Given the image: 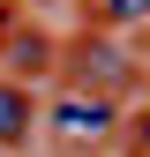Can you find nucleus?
I'll return each mask as SVG.
<instances>
[{
  "label": "nucleus",
  "instance_id": "7",
  "mask_svg": "<svg viewBox=\"0 0 150 157\" xmlns=\"http://www.w3.org/2000/svg\"><path fill=\"white\" fill-rule=\"evenodd\" d=\"M0 157H8V150H0Z\"/></svg>",
  "mask_w": 150,
  "mask_h": 157
},
{
  "label": "nucleus",
  "instance_id": "4",
  "mask_svg": "<svg viewBox=\"0 0 150 157\" xmlns=\"http://www.w3.org/2000/svg\"><path fill=\"white\" fill-rule=\"evenodd\" d=\"M105 23H135V15H150V0H98Z\"/></svg>",
  "mask_w": 150,
  "mask_h": 157
},
{
  "label": "nucleus",
  "instance_id": "1",
  "mask_svg": "<svg viewBox=\"0 0 150 157\" xmlns=\"http://www.w3.org/2000/svg\"><path fill=\"white\" fill-rule=\"evenodd\" d=\"M75 75H83L75 90L112 97V90H128V82H135V52H128L112 30H98V37H83V45H75Z\"/></svg>",
  "mask_w": 150,
  "mask_h": 157
},
{
  "label": "nucleus",
  "instance_id": "3",
  "mask_svg": "<svg viewBox=\"0 0 150 157\" xmlns=\"http://www.w3.org/2000/svg\"><path fill=\"white\" fill-rule=\"evenodd\" d=\"M30 127H38V97H30V82H0V150H23L30 142Z\"/></svg>",
  "mask_w": 150,
  "mask_h": 157
},
{
  "label": "nucleus",
  "instance_id": "5",
  "mask_svg": "<svg viewBox=\"0 0 150 157\" xmlns=\"http://www.w3.org/2000/svg\"><path fill=\"white\" fill-rule=\"evenodd\" d=\"M8 60L30 75V67H45V45H38V37H23V45H8Z\"/></svg>",
  "mask_w": 150,
  "mask_h": 157
},
{
  "label": "nucleus",
  "instance_id": "2",
  "mask_svg": "<svg viewBox=\"0 0 150 157\" xmlns=\"http://www.w3.org/2000/svg\"><path fill=\"white\" fill-rule=\"evenodd\" d=\"M53 135L60 142H105L112 127H120V112H112V97H90V90H68V97H53Z\"/></svg>",
  "mask_w": 150,
  "mask_h": 157
},
{
  "label": "nucleus",
  "instance_id": "6",
  "mask_svg": "<svg viewBox=\"0 0 150 157\" xmlns=\"http://www.w3.org/2000/svg\"><path fill=\"white\" fill-rule=\"evenodd\" d=\"M128 157H150V120H135V150Z\"/></svg>",
  "mask_w": 150,
  "mask_h": 157
}]
</instances>
